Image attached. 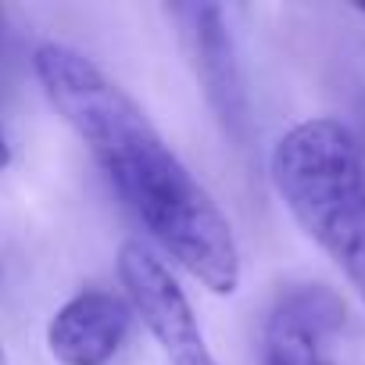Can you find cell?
Returning a JSON list of instances; mask_svg holds the SVG:
<instances>
[{
    "mask_svg": "<svg viewBox=\"0 0 365 365\" xmlns=\"http://www.w3.org/2000/svg\"><path fill=\"white\" fill-rule=\"evenodd\" d=\"M33 68L54 111L90 147L150 240L212 294H237L240 244L233 222L143 108L93 58L68 43H40Z\"/></svg>",
    "mask_w": 365,
    "mask_h": 365,
    "instance_id": "6da1fadb",
    "label": "cell"
},
{
    "mask_svg": "<svg viewBox=\"0 0 365 365\" xmlns=\"http://www.w3.org/2000/svg\"><path fill=\"white\" fill-rule=\"evenodd\" d=\"M269 175L294 222L365 301V154L354 133L329 115L304 118L276 140Z\"/></svg>",
    "mask_w": 365,
    "mask_h": 365,
    "instance_id": "7a4b0ae2",
    "label": "cell"
},
{
    "mask_svg": "<svg viewBox=\"0 0 365 365\" xmlns=\"http://www.w3.org/2000/svg\"><path fill=\"white\" fill-rule=\"evenodd\" d=\"M118 279L133 315L154 336L168 365H219L187 290L154 251H147L140 240H125L118 247Z\"/></svg>",
    "mask_w": 365,
    "mask_h": 365,
    "instance_id": "3957f363",
    "label": "cell"
},
{
    "mask_svg": "<svg viewBox=\"0 0 365 365\" xmlns=\"http://www.w3.org/2000/svg\"><path fill=\"white\" fill-rule=\"evenodd\" d=\"M347 322L344 297L326 283H294L287 287L269 319L262 336L265 365H322V340L340 333Z\"/></svg>",
    "mask_w": 365,
    "mask_h": 365,
    "instance_id": "277c9868",
    "label": "cell"
},
{
    "mask_svg": "<svg viewBox=\"0 0 365 365\" xmlns=\"http://www.w3.org/2000/svg\"><path fill=\"white\" fill-rule=\"evenodd\" d=\"M133 326V308L111 290L72 294L47 322V351L58 365H108Z\"/></svg>",
    "mask_w": 365,
    "mask_h": 365,
    "instance_id": "5b68a950",
    "label": "cell"
},
{
    "mask_svg": "<svg viewBox=\"0 0 365 365\" xmlns=\"http://www.w3.org/2000/svg\"><path fill=\"white\" fill-rule=\"evenodd\" d=\"M190 15V36H194V54H197V79L205 86V97L219 122L233 133L244 136L247 125V90H244V68L237 58V40L226 22V8L219 4H194L187 8Z\"/></svg>",
    "mask_w": 365,
    "mask_h": 365,
    "instance_id": "8992f818",
    "label": "cell"
},
{
    "mask_svg": "<svg viewBox=\"0 0 365 365\" xmlns=\"http://www.w3.org/2000/svg\"><path fill=\"white\" fill-rule=\"evenodd\" d=\"M11 165V147H8V140H4V133H0V172H4Z\"/></svg>",
    "mask_w": 365,
    "mask_h": 365,
    "instance_id": "52a82bcc",
    "label": "cell"
},
{
    "mask_svg": "<svg viewBox=\"0 0 365 365\" xmlns=\"http://www.w3.org/2000/svg\"><path fill=\"white\" fill-rule=\"evenodd\" d=\"M0 365H8V351H4V344H0Z\"/></svg>",
    "mask_w": 365,
    "mask_h": 365,
    "instance_id": "ba28073f",
    "label": "cell"
},
{
    "mask_svg": "<svg viewBox=\"0 0 365 365\" xmlns=\"http://www.w3.org/2000/svg\"><path fill=\"white\" fill-rule=\"evenodd\" d=\"M358 15H365V4H358Z\"/></svg>",
    "mask_w": 365,
    "mask_h": 365,
    "instance_id": "9c48e42d",
    "label": "cell"
},
{
    "mask_svg": "<svg viewBox=\"0 0 365 365\" xmlns=\"http://www.w3.org/2000/svg\"><path fill=\"white\" fill-rule=\"evenodd\" d=\"M322 365H329V361H322Z\"/></svg>",
    "mask_w": 365,
    "mask_h": 365,
    "instance_id": "30bf717a",
    "label": "cell"
}]
</instances>
